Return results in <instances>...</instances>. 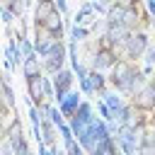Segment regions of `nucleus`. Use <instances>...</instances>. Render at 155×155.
<instances>
[{
    "label": "nucleus",
    "mask_w": 155,
    "mask_h": 155,
    "mask_svg": "<svg viewBox=\"0 0 155 155\" xmlns=\"http://www.w3.org/2000/svg\"><path fill=\"white\" fill-rule=\"evenodd\" d=\"M44 75V73H41ZM41 75L39 78H29L27 80V97L31 99V104L36 107H44L46 104V97H44V87H41Z\"/></svg>",
    "instance_id": "11"
},
{
    "label": "nucleus",
    "mask_w": 155,
    "mask_h": 155,
    "mask_svg": "<svg viewBox=\"0 0 155 155\" xmlns=\"http://www.w3.org/2000/svg\"><path fill=\"white\" fill-rule=\"evenodd\" d=\"M121 15H124V10L111 2L107 7V12H104V24H121Z\"/></svg>",
    "instance_id": "21"
},
{
    "label": "nucleus",
    "mask_w": 155,
    "mask_h": 155,
    "mask_svg": "<svg viewBox=\"0 0 155 155\" xmlns=\"http://www.w3.org/2000/svg\"><path fill=\"white\" fill-rule=\"evenodd\" d=\"M148 44H150V34H148L145 29H136V31L128 34V39H126V44L121 46V53H119V56L126 58V61L138 63L140 56H143V51L148 48Z\"/></svg>",
    "instance_id": "2"
},
{
    "label": "nucleus",
    "mask_w": 155,
    "mask_h": 155,
    "mask_svg": "<svg viewBox=\"0 0 155 155\" xmlns=\"http://www.w3.org/2000/svg\"><path fill=\"white\" fill-rule=\"evenodd\" d=\"M56 155H65V153H63V150H61V148H56Z\"/></svg>",
    "instance_id": "34"
},
{
    "label": "nucleus",
    "mask_w": 155,
    "mask_h": 155,
    "mask_svg": "<svg viewBox=\"0 0 155 155\" xmlns=\"http://www.w3.org/2000/svg\"><path fill=\"white\" fill-rule=\"evenodd\" d=\"M29 150H31V148H29V140H27V138H24L19 145H15V155H27Z\"/></svg>",
    "instance_id": "28"
},
{
    "label": "nucleus",
    "mask_w": 155,
    "mask_h": 155,
    "mask_svg": "<svg viewBox=\"0 0 155 155\" xmlns=\"http://www.w3.org/2000/svg\"><path fill=\"white\" fill-rule=\"evenodd\" d=\"M22 78L24 80H29V78H39L41 73H44V68H41V58L36 56V53H31V56H27L24 61H22Z\"/></svg>",
    "instance_id": "12"
},
{
    "label": "nucleus",
    "mask_w": 155,
    "mask_h": 155,
    "mask_svg": "<svg viewBox=\"0 0 155 155\" xmlns=\"http://www.w3.org/2000/svg\"><path fill=\"white\" fill-rule=\"evenodd\" d=\"M39 128H41V143L44 145H56L58 143V126L56 124H51L48 119H41Z\"/></svg>",
    "instance_id": "14"
},
{
    "label": "nucleus",
    "mask_w": 155,
    "mask_h": 155,
    "mask_svg": "<svg viewBox=\"0 0 155 155\" xmlns=\"http://www.w3.org/2000/svg\"><path fill=\"white\" fill-rule=\"evenodd\" d=\"M58 133H61V138L63 140H68V138H73V131H70V124L65 121V124H61L58 126Z\"/></svg>",
    "instance_id": "27"
},
{
    "label": "nucleus",
    "mask_w": 155,
    "mask_h": 155,
    "mask_svg": "<svg viewBox=\"0 0 155 155\" xmlns=\"http://www.w3.org/2000/svg\"><path fill=\"white\" fill-rule=\"evenodd\" d=\"M97 111H99V119H104V121H111V111H109V107L99 99L97 102Z\"/></svg>",
    "instance_id": "25"
},
{
    "label": "nucleus",
    "mask_w": 155,
    "mask_h": 155,
    "mask_svg": "<svg viewBox=\"0 0 155 155\" xmlns=\"http://www.w3.org/2000/svg\"><path fill=\"white\" fill-rule=\"evenodd\" d=\"M31 41H34V53H36L39 58H44L61 39L53 36V34H48V31H44L41 27H34V39H31Z\"/></svg>",
    "instance_id": "8"
},
{
    "label": "nucleus",
    "mask_w": 155,
    "mask_h": 155,
    "mask_svg": "<svg viewBox=\"0 0 155 155\" xmlns=\"http://www.w3.org/2000/svg\"><path fill=\"white\" fill-rule=\"evenodd\" d=\"M0 17H2V24H5V27H12V22L17 19V17H15L7 7H2V10H0Z\"/></svg>",
    "instance_id": "26"
},
{
    "label": "nucleus",
    "mask_w": 155,
    "mask_h": 155,
    "mask_svg": "<svg viewBox=\"0 0 155 155\" xmlns=\"http://www.w3.org/2000/svg\"><path fill=\"white\" fill-rule=\"evenodd\" d=\"M150 80H155V73H153V78H150Z\"/></svg>",
    "instance_id": "37"
},
{
    "label": "nucleus",
    "mask_w": 155,
    "mask_h": 155,
    "mask_svg": "<svg viewBox=\"0 0 155 155\" xmlns=\"http://www.w3.org/2000/svg\"><path fill=\"white\" fill-rule=\"evenodd\" d=\"M2 104L10 107V109H17V97H15V90L10 85V75H5V82H2Z\"/></svg>",
    "instance_id": "20"
},
{
    "label": "nucleus",
    "mask_w": 155,
    "mask_h": 155,
    "mask_svg": "<svg viewBox=\"0 0 155 155\" xmlns=\"http://www.w3.org/2000/svg\"><path fill=\"white\" fill-rule=\"evenodd\" d=\"M0 155H15V148L2 138V143H0Z\"/></svg>",
    "instance_id": "30"
},
{
    "label": "nucleus",
    "mask_w": 155,
    "mask_h": 155,
    "mask_svg": "<svg viewBox=\"0 0 155 155\" xmlns=\"http://www.w3.org/2000/svg\"><path fill=\"white\" fill-rule=\"evenodd\" d=\"M150 82V92H153V99H155V80H148Z\"/></svg>",
    "instance_id": "33"
},
{
    "label": "nucleus",
    "mask_w": 155,
    "mask_h": 155,
    "mask_svg": "<svg viewBox=\"0 0 155 155\" xmlns=\"http://www.w3.org/2000/svg\"><path fill=\"white\" fill-rule=\"evenodd\" d=\"M94 116H97V111H94L92 102L82 99V102H80V107H78V111H75V116H73L70 121H75V124H90Z\"/></svg>",
    "instance_id": "16"
},
{
    "label": "nucleus",
    "mask_w": 155,
    "mask_h": 155,
    "mask_svg": "<svg viewBox=\"0 0 155 155\" xmlns=\"http://www.w3.org/2000/svg\"><path fill=\"white\" fill-rule=\"evenodd\" d=\"M65 61H68V44L61 39L44 58H41V68H44V75H53L58 73L61 68H65Z\"/></svg>",
    "instance_id": "3"
},
{
    "label": "nucleus",
    "mask_w": 155,
    "mask_h": 155,
    "mask_svg": "<svg viewBox=\"0 0 155 155\" xmlns=\"http://www.w3.org/2000/svg\"><path fill=\"white\" fill-rule=\"evenodd\" d=\"M44 31H48V34H53V36H58V39H63V34H65V17L58 12V10H53L41 24H39Z\"/></svg>",
    "instance_id": "10"
},
{
    "label": "nucleus",
    "mask_w": 155,
    "mask_h": 155,
    "mask_svg": "<svg viewBox=\"0 0 155 155\" xmlns=\"http://www.w3.org/2000/svg\"><path fill=\"white\" fill-rule=\"evenodd\" d=\"M87 80H90V87H92V92H94V94H99V97H102V94L107 92V87H109V85H107V75H104L102 70H92V68H90V73H87Z\"/></svg>",
    "instance_id": "15"
},
{
    "label": "nucleus",
    "mask_w": 155,
    "mask_h": 155,
    "mask_svg": "<svg viewBox=\"0 0 155 155\" xmlns=\"http://www.w3.org/2000/svg\"><path fill=\"white\" fill-rule=\"evenodd\" d=\"M128 102H131L133 109H138L143 114H153L155 111V99H153V92H150V82H145L133 97H128Z\"/></svg>",
    "instance_id": "6"
},
{
    "label": "nucleus",
    "mask_w": 155,
    "mask_h": 155,
    "mask_svg": "<svg viewBox=\"0 0 155 155\" xmlns=\"http://www.w3.org/2000/svg\"><path fill=\"white\" fill-rule=\"evenodd\" d=\"M104 39L109 41V46L116 51V53H121V46L126 44V39H128V29L124 27V24H104Z\"/></svg>",
    "instance_id": "7"
},
{
    "label": "nucleus",
    "mask_w": 155,
    "mask_h": 155,
    "mask_svg": "<svg viewBox=\"0 0 155 155\" xmlns=\"http://www.w3.org/2000/svg\"><path fill=\"white\" fill-rule=\"evenodd\" d=\"M140 2L148 7V15H150V17H155V0H140Z\"/></svg>",
    "instance_id": "32"
},
{
    "label": "nucleus",
    "mask_w": 155,
    "mask_h": 155,
    "mask_svg": "<svg viewBox=\"0 0 155 155\" xmlns=\"http://www.w3.org/2000/svg\"><path fill=\"white\" fill-rule=\"evenodd\" d=\"M24 138H27V136H24V128H22V124H19V119H17V121L10 126V131L5 133V140H7V143L15 148V145H19Z\"/></svg>",
    "instance_id": "19"
},
{
    "label": "nucleus",
    "mask_w": 155,
    "mask_h": 155,
    "mask_svg": "<svg viewBox=\"0 0 155 155\" xmlns=\"http://www.w3.org/2000/svg\"><path fill=\"white\" fill-rule=\"evenodd\" d=\"M41 87H44V97H46V104H51V102H53V97H56V92H53V82H51V78H46V75H41Z\"/></svg>",
    "instance_id": "23"
},
{
    "label": "nucleus",
    "mask_w": 155,
    "mask_h": 155,
    "mask_svg": "<svg viewBox=\"0 0 155 155\" xmlns=\"http://www.w3.org/2000/svg\"><path fill=\"white\" fill-rule=\"evenodd\" d=\"M65 27H68V39L73 41V44H82V41H87L90 36H92V31L87 29V27H80V24H73L70 19H65Z\"/></svg>",
    "instance_id": "17"
},
{
    "label": "nucleus",
    "mask_w": 155,
    "mask_h": 155,
    "mask_svg": "<svg viewBox=\"0 0 155 155\" xmlns=\"http://www.w3.org/2000/svg\"><path fill=\"white\" fill-rule=\"evenodd\" d=\"M51 82H53V92H56L53 102L58 104V102L73 90V82H75V73H73V68H61L58 73L51 75Z\"/></svg>",
    "instance_id": "4"
},
{
    "label": "nucleus",
    "mask_w": 155,
    "mask_h": 155,
    "mask_svg": "<svg viewBox=\"0 0 155 155\" xmlns=\"http://www.w3.org/2000/svg\"><path fill=\"white\" fill-rule=\"evenodd\" d=\"M136 65H138V63H133V61L119 58V61L111 65V73H109V78H107V85H109L111 90H116V92H121V94L126 97V87H128V80H131V75H133Z\"/></svg>",
    "instance_id": "1"
},
{
    "label": "nucleus",
    "mask_w": 155,
    "mask_h": 155,
    "mask_svg": "<svg viewBox=\"0 0 155 155\" xmlns=\"http://www.w3.org/2000/svg\"><path fill=\"white\" fill-rule=\"evenodd\" d=\"M0 10H2V5H0Z\"/></svg>",
    "instance_id": "38"
},
{
    "label": "nucleus",
    "mask_w": 155,
    "mask_h": 155,
    "mask_svg": "<svg viewBox=\"0 0 155 155\" xmlns=\"http://www.w3.org/2000/svg\"><path fill=\"white\" fill-rule=\"evenodd\" d=\"M102 102L109 107V111H116V109H121V107L126 104V97H124L121 92H116V90H111V92L107 90V92L102 94Z\"/></svg>",
    "instance_id": "18"
},
{
    "label": "nucleus",
    "mask_w": 155,
    "mask_h": 155,
    "mask_svg": "<svg viewBox=\"0 0 155 155\" xmlns=\"http://www.w3.org/2000/svg\"><path fill=\"white\" fill-rule=\"evenodd\" d=\"M80 102H82V92H80V90H70V92L58 102V111L63 114V119H65V121H70V119L75 116V111H78Z\"/></svg>",
    "instance_id": "9"
},
{
    "label": "nucleus",
    "mask_w": 155,
    "mask_h": 155,
    "mask_svg": "<svg viewBox=\"0 0 155 155\" xmlns=\"http://www.w3.org/2000/svg\"><path fill=\"white\" fill-rule=\"evenodd\" d=\"M148 22H153V19H150V15H148V12H143V7H140V5L128 7V10H124V15H121V24H124L128 31L145 29V24H148Z\"/></svg>",
    "instance_id": "5"
},
{
    "label": "nucleus",
    "mask_w": 155,
    "mask_h": 155,
    "mask_svg": "<svg viewBox=\"0 0 155 155\" xmlns=\"http://www.w3.org/2000/svg\"><path fill=\"white\" fill-rule=\"evenodd\" d=\"M53 10H56V2H53V0H36V2H34L31 29H34V27H39V24H41V22H44V19H46V17H48Z\"/></svg>",
    "instance_id": "13"
},
{
    "label": "nucleus",
    "mask_w": 155,
    "mask_h": 155,
    "mask_svg": "<svg viewBox=\"0 0 155 155\" xmlns=\"http://www.w3.org/2000/svg\"><path fill=\"white\" fill-rule=\"evenodd\" d=\"M114 5H119L121 10H128V7H136V5H140V0H114Z\"/></svg>",
    "instance_id": "29"
},
{
    "label": "nucleus",
    "mask_w": 155,
    "mask_h": 155,
    "mask_svg": "<svg viewBox=\"0 0 155 155\" xmlns=\"http://www.w3.org/2000/svg\"><path fill=\"white\" fill-rule=\"evenodd\" d=\"M102 2H104V5H111V2H114V0H102Z\"/></svg>",
    "instance_id": "35"
},
{
    "label": "nucleus",
    "mask_w": 155,
    "mask_h": 155,
    "mask_svg": "<svg viewBox=\"0 0 155 155\" xmlns=\"http://www.w3.org/2000/svg\"><path fill=\"white\" fill-rule=\"evenodd\" d=\"M7 10H10V12H12L17 19H19V17H24V10H27V7H24V0H12Z\"/></svg>",
    "instance_id": "24"
},
{
    "label": "nucleus",
    "mask_w": 155,
    "mask_h": 155,
    "mask_svg": "<svg viewBox=\"0 0 155 155\" xmlns=\"http://www.w3.org/2000/svg\"><path fill=\"white\" fill-rule=\"evenodd\" d=\"M138 155H155V145H140Z\"/></svg>",
    "instance_id": "31"
},
{
    "label": "nucleus",
    "mask_w": 155,
    "mask_h": 155,
    "mask_svg": "<svg viewBox=\"0 0 155 155\" xmlns=\"http://www.w3.org/2000/svg\"><path fill=\"white\" fill-rule=\"evenodd\" d=\"M63 153H65V155H85L82 145H80L75 138H68V140H63Z\"/></svg>",
    "instance_id": "22"
},
{
    "label": "nucleus",
    "mask_w": 155,
    "mask_h": 155,
    "mask_svg": "<svg viewBox=\"0 0 155 155\" xmlns=\"http://www.w3.org/2000/svg\"><path fill=\"white\" fill-rule=\"evenodd\" d=\"M27 155H36V153H34V150H29V153H27Z\"/></svg>",
    "instance_id": "36"
}]
</instances>
